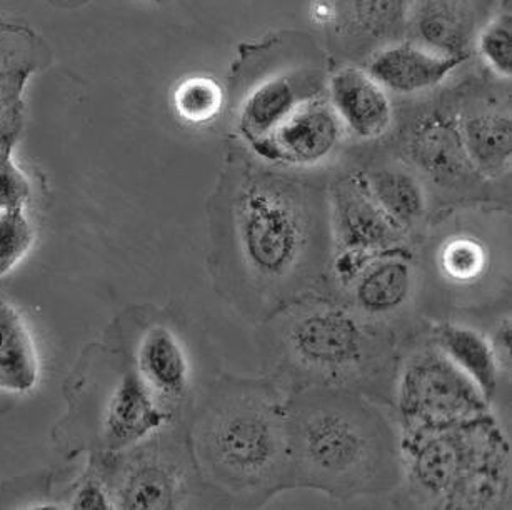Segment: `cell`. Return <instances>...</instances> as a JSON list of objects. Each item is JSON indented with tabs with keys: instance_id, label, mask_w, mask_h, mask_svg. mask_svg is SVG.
Segmentation results:
<instances>
[{
	"instance_id": "6da1fadb",
	"label": "cell",
	"mask_w": 512,
	"mask_h": 510,
	"mask_svg": "<svg viewBox=\"0 0 512 510\" xmlns=\"http://www.w3.org/2000/svg\"><path fill=\"white\" fill-rule=\"evenodd\" d=\"M216 227L222 290L252 325L329 290L327 184L237 150L217 189Z\"/></svg>"
},
{
	"instance_id": "7a4b0ae2",
	"label": "cell",
	"mask_w": 512,
	"mask_h": 510,
	"mask_svg": "<svg viewBox=\"0 0 512 510\" xmlns=\"http://www.w3.org/2000/svg\"><path fill=\"white\" fill-rule=\"evenodd\" d=\"M257 329L266 375L287 394L336 387L392 404L409 330L366 319L331 290L294 300Z\"/></svg>"
},
{
	"instance_id": "3957f363",
	"label": "cell",
	"mask_w": 512,
	"mask_h": 510,
	"mask_svg": "<svg viewBox=\"0 0 512 510\" xmlns=\"http://www.w3.org/2000/svg\"><path fill=\"white\" fill-rule=\"evenodd\" d=\"M389 405L336 387L289 394L294 489L319 490L344 502L399 489L401 425Z\"/></svg>"
},
{
	"instance_id": "277c9868",
	"label": "cell",
	"mask_w": 512,
	"mask_h": 510,
	"mask_svg": "<svg viewBox=\"0 0 512 510\" xmlns=\"http://www.w3.org/2000/svg\"><path fill=\"white\" fill-rule=\"evenodd\" d=\"M197 464L207 482L241 509L294 489L289 394L269 375H224L194 425Z\"/></svg>"
},
{
	"instance_id": "5b68a950",
	"label": "cell",
	"mask_w": 512,
	"mask_h": 510,
	"mask_svg": "<svg viewBox=\"0 0 512 510\" xmlns=\"http://www.w3.org/2000/svg\"><path fill=\"white\" fill-rule=\"evenodd\" d=\"M402 484L427 509H501L511 452L491 414L441 429L401 430Z\"/></svg>"
},
{
	"instance_id": "8992f818",
	"label": "cell",
	"mask_w": 512,
	"mask_h": 510,
	"mask_svg": "<svg viewBox=\"0 0 512 510\" xmlns=\"http://www.w3.org/2000/svg\"><path fill=\"white\" fill-rule=\"evenodd\" d=\"M327 79L326 64L312 42L297 55H289L284 42L282 55H277L274 40L249 47L234 79L236 130L247 149L269 137L304 105L327 95Z\"/></svg>"
},
{
	"instance_id": "52a82bcc",
	"label": "cell",
	"mask_w": 512,
	"mask_h": 510,
	"mask_svg": "<svg viewBox=\"0 0 512 510\" xmlns=\"http://www.w3.org/2000/svg\"><path fill=\"white\" fill-rule=\"evenodd\" d=\"M392 404L401 430L441 429L491 414L471 377L429 339L402 355Z\"/></svg>"
},
{
	"instance_id": "ba28073f",
	"label": "cell",
	"mask_w": 512,
	"mask_h": 510,
	"mask_svg": "<svg viewBox=\"0 0 512 510\" xmlns=\"http://www.w3.org/2000/svg\"><path fill=\"white\" fill-rule=\"evenodd\" d=\"M396 154L421 177L429 199L451 204L486 202V187L467 157L451 107H427L407 115L396 137Z\"/></svg>"
},
{
	"instance_id": "9c48e42d",
	"label": "cell",
	"mask_w": 512,
	"mask_h": 510,
	"mask_svg": "<svg viewBox=\"0 0 512 510\" xmlns=\"http://www.w3.org/2000/svg\"><path fill=\"white\" fill-rule=\"evenodd\" d=\"M332 260L329 290L336 292L374 255L416 244L374 199L362 169L337 175L327 184Z\"/></svg>"
},
{
	"instance_id": "30bf717a",
	"label": "cell",
	"mask_w": 512,
	"mask_h": 510,
	"mask_svg": "<svg viewBox=\"0 0 512 510\" xmlns=\"http://www.w3.org/2000/svg\"><path fill=\"white\" fill-rule=\"evenodd\" d=\"M416 244L386 250L367 260L334 294L377 324L397 325L409 309L419 285Z\"/></svg>"
},
{
	"instance_id": "8fae6325",
	"label": "cell",
	"mask_w": 512,
	"mask_h": 510,
	"mask_svg": "<svg viewBox=\"0 0 512 510\" xmlns=\"http://www.w3.org/2000/svg\"><path fill=\"white\" fill-rule=\"evenodd\" d=\"M452 114L467 157L482 179L494 184L511 174L512 115L509 94L461 90Z\"/></svg>"
},
{
	"instance_id": "7c38bea8",
	"label": "cell",
	"mask_w": 512,
	"mask_h": 510,
	"mask_svg": "<svg viewBox=\"0 0 512 510\" xmlns=\"http://www.w3.org/2000/svg\"><path fill=\"white\" fill-rule=\"evenodd\" d=\"M344 137L346 130L324 95L297 110L249 152L282 169H314L339 152Z\"/></svg>"
},
{
	"instance_id": "4fadbf2b",
	"label": "cell",
	"mask_w": 512,
	"mask_h": 510,
	"mask_svg": "<svg viewBox=\"0 0 512 510\" xmlns=\"http://www.w3.org/2000/svg\"><path fill=\"white\" fill-rule=\"evenodd\" d=\"M412 0H332L334 42L349 59H369L407 34Z\"/></svg>"
},
{
	"instance_id": "5bb4252c",
	"label": "cell",
	"mask_w": 512,
	"mask_h": 510,
	"mask_svg": "<svg viewBox=\"0 0 512 510\" xmlns=\"http://www.w3.org/2000/svg\"><path fill=\"white\" fill-rule=\"evenodd\" d=\"M327 97L346 134L377 142L391 134L397 115L391 97L364 67L344 65L327 79Z\"/></svg>"
},
{
	"instance_id": "9a60e30c",
	"label": "cell",
	"mask_w": 512,
	"mask_h": 510,
	"mask_svg": "<svg viewBox=\"0 0 512 510\" xmlns=\"http://www.w3.org/2000/svg\"><path fill=\"white\" fill-rule=\"evenodd\" d=\"M467 59L437 54L411 39L397 40L367 59L364 69L397 95H417L436 89Z\"/></svg>"
},
{
	"instance_id": "2e32d148",
	"label": "cell",
	"mask_w": 512,
	"mask_h": 510,
	"mask_svg": "<svg viewBox=\"0 0 512 510\" xmlns=\"http://www.w3.org/2000/svg\"><path fill=\"white\" fill-rule=\"evenodd\" d=\"M479 20L476 0H412L407 34L437 54L469 59Z\"/></svg>"
},
{
	"instance_id": "e0dca14e",
	"label": "cell",
	"mask_w": 512,
	"mask_h": 510,
	"mask_svg": "<svg viewBox=\"0 0 512 510\" xmlns=\"http://www.w3.org/2000/svg\"><path fill=\"white\" fill-rule=\"evenodd\" d=\"M377 204L414 240H422L431 217V199L421 177L399 155L374 160L362 169Z\"/></svg>"
},
{
	"instance_id": "ac0fdd59",
	"label": "cell",
	"mask_w": 512,
	"mask_h": 510,
	"mask_svg": "<svg viewBox=\"0 0 512 510\" xmlns=\"http://www.w3.org/2000/svg\"><path fill=\"white\" fill-rule=\"evenodd\" d=\"M136 374L164 407H174L191 390V362L181 337L167 325L156 324L142 334L136 350Z\"/></svg>"
},
{
	"instance_id": "d6986e66",
	"label": "cell",
	"mask_w": 512,
	"mask_h": 510,
	"mask_svg": "<svg viewBox=\"0 0 512 510\" xmlns=\"http://www.w3.org/2000/svg\"><path fill=\"white\" fill-rule=\"evenodd\" d=\"M172 417L174 412L157 400L134 370L112 390L104 414V434L114 447H131L161 432Z\"/></svg>"
},
{
	"instance_id": "ffe728a7",
	"label": "cell",
	"mask_w": 512,
	"mask_h": 510,
	"mask_svg": "<svg viewBox=\"0 0 512 510\" xmlns=\"http://www.w3.org/2000/svg\"><path fill=\"white\" fill-rule=\"evenodd\" d=\"M41 382V357L26 315L0 299V392L27 395Z\"/></svg>"
},
{
	"instance_id": "44dd1931",
	"label": "cell",
	"mask_w": 512,
	"mask_h": 510,
	"mask_svg": "<svg viewBox=\"0 0 512 510\" xmlns=\"http://www.w3.org/2000/svg\"><path fill=\"white\" fill-rule=\"evenodd\" d=\"M427 335L464 374L471 377L484 399L491 404L502 372L489 335L452 320L432 325Z\"/></svg>"
},
{
	"instance_id": "7402d4cb",
	"label": "cell",
	"mask_w": 512,
	"mask_h": 510,
	"mask_svg": "<svg viewBox=\"0 0 512 510\" xmlns=\"http://www.w3.org/2000/svg\"><path fill=\"white\" fill-rule=\"evenodd\" d=\"M186 502V479L179 465L161 457L142 460L121 490L124 509H177Z\"/></svg>"
},
{
	"instance_id": "603a6c76",
	"label": "cell",
	"mask_w": 512,
	"mask_h": 510,
	"mask_svg": "<svg viewBox=\"0 0 512 510\" xmlns=\"http://www.w3.org/2000/svg\"><path fill=\"white\" fill-rule=\"evenodd\" d=\"M491 255L486 244L471 232H456L442 240L436 250L437 269L456 285H474L489 270Z\"/></svg>"
},
{
	"instance_id": "cb8c5ba5",
	"label": "cell",
	"mask_w": 512,
	"mask_h": 510,
	"mask_svg": "<svg viewBox=\"0 0 512 510\" xmlns=\"http://www.w3.org/2000/svg\"><path fill=\"white\" fill-rule=\"evenodd\" d=\"M224 105V92L216 80L194 75L182 80L174 92V107L182 120L201 125L216 119Z\"/></svg>"
},
{
	"instance_id": "d4e9b609",
	"label": "cell",
	"mask_w": 512,
	"mask_h": 510,
	"mask_svg": "<svg viewBox=\"0 0 512 510\" xmlns=\"http://www.w3.org/2000/svg\"><path fill=\"white\" fill-rule=\"evenodd\" d=\"M476 50L492 74L501 80L512 77V15L502 10L477 32Z\"/></svg>"
},
{
	"instance_id": "484cf974",
	"label": "cell",
	"mask_w": 512,
	"mask_h": 510,
	"mask_svg": "<svg viewBox=\"0 0 512 510\" xmlns=\"http://www.w3.org/2000/svg\"><path fill=\"white\" fill-rule=\"evenodd\" d=\"M36 244V227L26 209L0 212V279L16 270Z\"/></svg>"
},
{
	"instance_id": "4316f807",
	"label": "cell",
	"mask_w": 512,
	"mask_h": 510,
	"mask_svg": "<svg viewBox=\"0 0 512 510\" xmlns=\"http://www.w3.org/2000/svg\"><path fill=\"white\" fill-rule=\"evenodd\" d=\"M31 195V180L14 160L12 144H7L0 150V212L26 209Z\"/></svg>"
},
{
	"instance_id": "83f0119b",
	"label": "cell",
	"mask_w": 512,
	"mask_h": 510,
	"mask_svg": "<svg viewBox=\"0 0 512 510\" xmlns=\"http://www.w3.org/2000/svg\"><path fill=\"white\" fill-rule=\"evenodd\" d=\"M489 340H491L492 349L496 354L502 375H504V372L509 374L511 372V319L509 317H502L492 327Z\"/></svg>"
},
{
	"instance_id": "f1b7e54d",
	"label": "cell",
	"mask_w": 512,
	"mask_h": 510,
	"mask_svg": "<svg viewBox=\"0 0 512 510\" xmlns=\"http://www.w3.org/2000/svg\"><path fill=\"white\" fill-rule=\"evenodd\" d=\"M72 509H114V502H112L111 495L107 494L101 485L89 482V484L82 485L81 489L77 490L76 497L72 500Z\"/></svg>"
},
{
	"instance_id": "f546056e",
	"label": "cell",
	"mask_w": 512,
	"mask_h": 510,
	"mask_svg": "<svg viewBox=\"0 0 512 510\" xmlns=\"http://www.w3.org/2000/svg\"><path fill=\"white\" fill-rule=\"evenodd\" d=\"M17 92V80L14 75L0 69V114L11 104L12 95Z\"/></svg>"
},
{
	"instance_id": "4dcf8cb0",
	"label": "cell",
	"mask_w": 512,
	"mask_h": 510,
	"mask_svg": "<svg viewBox=\"0 0 512 510\" xmlns=\"http://www.w3.org/2000/svg\"><path fill=\"white\" fill-rule=\"evenodd\" d=\"M4 132H0V150L4 149L7 144H11V140H7L6 135H2Z\"/></svg>"
},
{
	"instance_id": "1f68e13d",
	"label": "cell",
	"mask_w": 512,
	"mask_h": 510,
	"mask_svg": "<svg viewBox=\"0 0 512 510\" xmlns=\"http://www.w3.org/2000/svg\"><path fill=\"white\" fill-rule=\"evenodd\" d=\"M146 2H161V0H146Z\"/></svg>"
}]
</instances>
